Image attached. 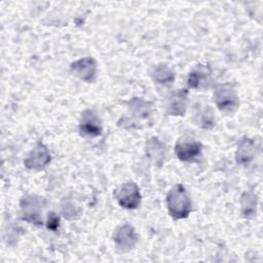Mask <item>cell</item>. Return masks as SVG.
<instances>
[{"instance_id":"8","label":"cell","mask_w":263,"mask_h":263,"mask_svg":"<svg viewBox=\"0 0 263 263\" xmlns=\"http://www.w3.org/2000/svg\"><path fill=\"white\" fill-rule=\"evenodd\" d=\"M78 128L80 135L86 138L99 137L102 135L103 132L101 120L91 110H85L81 114Z\"/></svg>"},{"instance_id":"16","label":"cell","mask_w":263,"mask_h":263,"mask_svg":"<svg viewBox=\"0 0 263 263\" xmlns=\"http://www.w3.org/2000/svg\"><path fill=\"white\" fill-rule=\"evenodd\" d=\"M128 109L134 116L140 119H146L151 115L152 106L142 98H134L128 102Z\"/></svg>"},{"instance_id":"9","label":"cell","mask_w":263,"mask_h":263,"mask_svg":"<svg viewBox=\"0 0 263 263\" xmlns=\"http://www.w3.org/2000/svg\"><path fill=\"white\" fill-rule=\"evenodd\" d=\"M71 72L85 82H92L97 75V62L92 58H81L70 66Z\"/></svg>"},{"instance_id":"7","label":"cell","mask_w":263,"mask_h":263,"mask_svg":"<svg viewBox=\"0 0 263 263\" xmlns=\"http://www.w3.org/2000/svg\"><path fill=\"white\" fill-rule=\"evenodd\" d=\"M50 160L51 155L48 149L42 143H39L25 158L24 164L27 168L38 172L44 170L50 163Z\"/></svg>"},{"instance_id":"12","label":"cell","mask_w":263,"mask_h":263,"mask_svg":"<svg viewBox=\"0 0 263 263\" xmlns=\"http://www.w3.org/2000/svg\"><path fill=\"white\" fill-rule=\"evenodd\" d=\"M256 150H257L256 143L253 139L248 138V137L242 138L239 141V143L237 145L236 152H235L236 162L239 165L248 166L255 159Z\"/></svg>"},{"instance_id":"5","label":"cell","mask_w":263,"mask_h":263,"mask_svg":"<svg viewBox=\"0 0 263 263\" xmlns=\"http://www.w3.org/2000/svg\"><path fill=\"white\" fill-rule=\"evenodd\" d=\"M202 145L193 139H180L175 145V153L183 162H194L201 156Z\"/></svg>"},{"instance_id":"10","label":"cell","mask_w":263,"mask_h":263,"mask_svg":"<svg viewBox=\"0 0 263 263\" xmlns=\"http://www.w3.org/2000/svg\"><path fill=\"white\" fill-rule=\"evenodd\" d=\"M188 92L186 89H179L173 92L166 101V113L171 116H184L187 110Z\"/></svg>"},{"instance_id":"4","label":"cell","mask_w":263,"mask_h":263,"mask_svg":"<svg viewBox=\"0 0 263 263\" xmlns=\"http://www.w3.org/2000/svg\"><path fill=\"white\" fill-rule=\"evenodd\" d=\"M115 198L121 208L134 210L141 203V192L136 183L127 182L116 190Z\"/></svg>"},{"instance_id":"2","label":"cell","mask_w":263,"mask_h":263,"mask_svg":"<svg viewBox=\"0 0 263 263\" xmlns=\"http://www.w3.org/2000/svg\"><path fill=\"white\" fill-rule=\"evenodd\" d=\"M213 98L219 111L226 115L234 113L239 106L238 95L232 85L228 83L217 85L214 90Z\"/></svg>"},{"instance_id":"17","label":"cell","mask_w":263,"mask_h":263,"mask_svg":"<svg viewBox=\"0 0 263 263\" xmlns=\"http://www.w3.org/2000/svg\"><path fill=\"white\" fill-rule=\"evenodd\" d=\"M153 80L157 84L161 85H170L175 80V73L174 71L166 65L160 64L153 68L151 72Z\"/></svg>"},{"instance_id":"14","label":"cell","mask_w":263,"mask_h":263,"mask_svg":"<svg viewBox=\"0 0 263 263\" xmlns=\"http://www.w3.org/2000/svg\"><path fill=\"white\" fill-rule=\"evenodd\" d=\"M145 151L147 157L158 166H161L165 160L166 149L165 145L156 137H152L147 140Z\"/></svg>"},{"instance_id":"6","label":"cell","mask_w":263,"mask_h":263,"mask_svg":"<svg viewBox=\"0 0 263 263\" xmlns=\"http://www.w3.org/2000/svg\"><path fill=\"white\" fill-rule=\"evenodd\" d=\"M113 241L121 252H129L138 243V234L135 228L129 224H123L116 228L113 233Z\"/></svg>"},{"instance_id":"19","label":"cell","mask_w":263,"mask_h":263,"mask_svg":"<svg viewBox=\"0 0 263 263\" xmlns=\"http://www.w3.org/2000/svg\"><path fill=\"white\" fill-rule=\"evenodd\" d=\"M58 227H59V217L54 213H51L47 220V228L51 230H55Z\"/></svg>"},{"instance_id":"13","label":"cell","mask_w":263,"mask_h":263,"mask_svg":"<svg viewBox=\"0 0 263 263\" xmlns=\"http://www.w3.org/2000/svg\"><path fill=\"white\" fill-rule=\"evenodd\" d=\"M193 122L195 125L203 129H211L216 124L214 110L204 104H196L193 109Z\"/></svg>"},{"instance_id":"11","label":"cell","mask_w":263,"mask_h":263,"mask_svg":"<svg viewBox=\"0 0 263 263\" xmlns=\"http://www.w3.org/2000/svg\"><path fill=\"white\" fill-rule=\"evenodd\" d=\"M212 76L211 70L208 66L199 65L193 69L187 77V85L192 89H204L208 88L211 84Z\"/></svg>"},{"instance_id":"3","label":"cell","mask_w":263,"mask_h":263,"mask_svg":"<svg viewBox=\"0 0 263 263\" xmlns=\"http://www.w3.org/2000/svg\"><path fill=\"white\" fill-rule=\"evenodd\" d=\"M43 198L36 195H27L21 200L22 217L29 223L34 225L42 224Z\"/></svg>"},{"instance_id":"15","label":"cell","mask_w":263,"mask_h":263,"mask_svg":"<svg viewBox=\"0 0 263 263\" xmlns=\"http://www.w3.org/2000/svg\"><path fill=\"white\" fill-rule=\"evenodd\" d=\"M257 204H258L257 195L252 191H245L240 198L241 215L246 219L254 218L257 213Z\"/></svg>"},{"instance_id":"18","label":"cell","mask_w":263,"mask_h":263,"mask_svg":"<svg viewBox=\"0 0 263 263\" xmlns=\"http://www.w3.org/2000/svg\"><path fill=\"white\" fill-rule=\"evenodd\" d=\"M62 214L66 219L73 220L80 215V209L72 200H68L62 205Z\"/></svg>"},{"instance_id":"1","label":"cell","mask_w":263,"mask_h":263,"mask_svg":"<svg viewBox=\"0 0 263 263\" xmlns=\"http://www.w3.org/2000/svg\"><path fill=\"white\" fill-rule=\"evenodd\" d=\"M166 206L174 220L185 219L192 211V203L186 188L181 184L173 186L166 194Z\"/></svg>"}]
</instances>
